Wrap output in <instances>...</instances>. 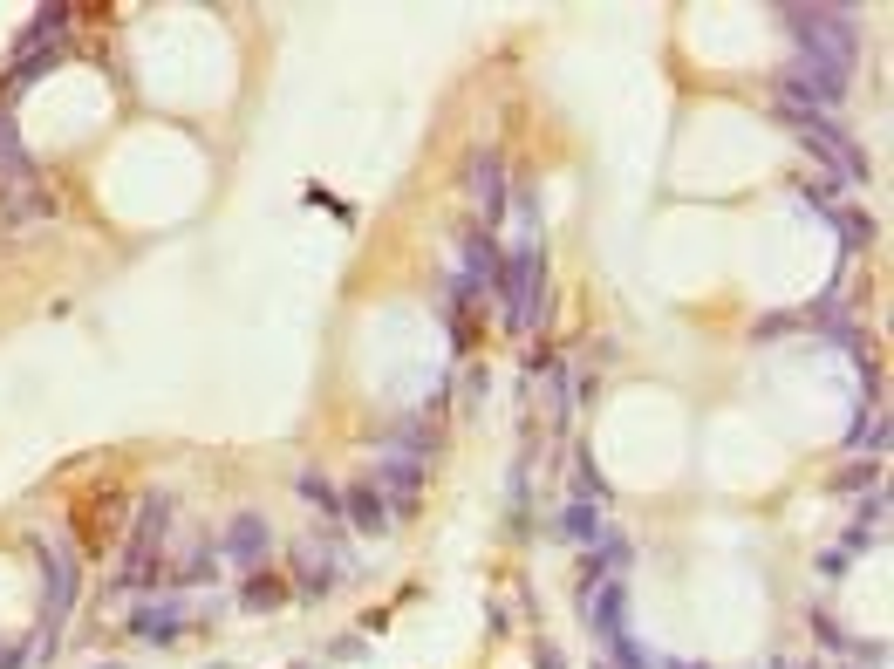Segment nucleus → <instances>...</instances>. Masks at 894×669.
I'll return each mask as SVG.
<instances>
[{
    "label": "nucleus",
    "instance_id": "f257e3e1",
    "mask_svg": "<svg viewBox=\"0 0 894 669\" xmlns=\"http://www.w3.org/2000/svg\"><path fill=\"white\" fill-rule=\"evenodd\" d=\"M69 601H76V547L69 540H48L41 547V642H35V656H55L62 622H69Z\"/></svg>",
    "mask_w": 894,
    "mask_h": 669
},
{
    "label": "nucleus",
    "instance_id": "f03ea898",
    "mask_svg": "<svg viewBox=\"0 0 894 669\" xmlns=\"http://www.w3.org/2000/svg\"><path fill=\"white\" fill-rule=\"evenodd\" d=\"M785 28L799 35V55L854 69V14L847 7H785Z\"/></svg>",
    "mask_w": 894,
    "mask_h": 669
},
{
    "label": "nucleus",
    "instance_id": "7ed1b4c3",
    "mask_svg": "<svg viewBox=\"0 0 894 669\" xmlns=\"http://www.w3.org/2000/svg\"><path fill=\"white\" fill-rule=\"evenodd\" d=\"M785 123H792V137H799V144H806V151H813L840 185H867V158H860V144L833 117H785Z\"/></svg>",
    "mask_w": 894,
    "mask_h": 669
},
{
    "label": "nucleus",
    "instance_id": "20e7f679",
    "mask_svg": "<svg viewBox=\"0 0 894 669\" xmlns=\"http://www.w3.org/2000/svg\"><path fill=\"white\" fill-rule=\"evenodd\" d=\"M499 294H506V328L533 335V308H540V246L533 239H519L512 260L499 267Z\"/></svg>",
    "mask_w": 894,
    "mask_h": 669
},
{
    "label": "nucleus",
    "instance_id": "39448f33",
    "mask_svg": "<svg viewBox=\"0 0 894 669\" xmlns=\"http://www.w3.org/2000/svg\"><path fill=\"white\" fill-rule=\"evenodd\" d=\"M164 519H171V499H144V512H137V533H130V547H123V574L110 581L117 594L151 581V553H157V540H164Z\"/></svg>",
    "mask_w": 894,
    "mask_h": 669
},
{
    "label": "nucleus",
    "instance_id": "423d86ee",
    "mask_svg": "<svg viewBox=\"0 0 894 669\" xmlns=\"http://www.w3.org/2000/svg\"><path fill=\"white\" fill-rule=\"evenodd\" d=\"M267 547H273L267 512H233V526H226V540H219V560H233V567H260Z\"/></svg>",
    "mask_w": 894,
    "mask_h": 669
},
{
    "label": "nucleus",
    "instance_id": "0eeeda50",
    "mask_svg": "<svg viewBox=\"0 0 894 669\" xmlns=\"http://www.w3.org/2000/svg\"><path fill=\"white\" fill-rule=\"evenodd\" d=\"M130 635H137V642H178V635H185V601H178V594L144 601V608L130 615Z\"/></svg>",
    "mask_w": 894,
    "mask_h": 669
},
{
    "label": "nucleus",
    "instance_id": "6e6552de",
    "mask_svg": "<svg viewBox=\"0 0 894 669\" xmlns=\"http://www.w3.org/2000/svg\"><path fill=\"white\" fill-rule=\"evenodd\" d=\"M471 198H478L485 226L506 212V164H499V151H478V158H471Z\"/></svg>",
    "mask_w": 894,
    "mask_h": 669
},
{
    "label": "nucleus",
    "instance_id": "1a4fd4ad",
    "mask_svg": "<svg viewBox=\"0 0 894 669\" xmlns=\"http://www.w3.org/2000/svg\"><path fill=\"white\" fill-rule=\"evenodd\" d=\"M342 512H349L355 533H389V499H383V485H376V478L349 485V492H342Z\"/></svg>",
    "mask_w": 894,
    "mask_h": 669
},
{
    "label": "nucleus",
    "instance_id": "9d476101",
    "mask_svg": "<svg viewBox=\"0 0 894 669\" xmlns=\"http://www.w3.org/2000/svg\"><path fill=\"white\" fill-rule=\"evenodd\" d=\"M424 472H430L424 458H403V451H389V458H376V478H383L389 492H396V506H403V512L417 506V485H424Z\"/></svg>",
    "mask_w": 894,
    "mask_h": 669
},
{
    "label": "nucleus",
    "instance_id": "9b49d317",
    "mask_svg": "<svg viewBox=\"0 0 894 669\" xmlns=\"http://www.w3.org/2000/svg\"><path fill=\"white\" fill-rule=\"evenodd\" d=\"M294 567H301V594H328L335 581H342V567H349V560H342L335 547H301V553H294Z\"/></svg>",
    "mask_w": 894,
    "mask_h": 669
},
{
    "label": "nucleus",
    "instance_id": "f8f14e48",
    "mask_svg": "<svg viewBox=\"0 0 894 669\" xmlns=\"http://www.w3.org/2000/svg\"><path fill=\"white\" fill-rule=\"evenodd\" d=\"M560 526H567V533H574V540H601V533H608V519H601V506H594V499H574V506H567V519H560Z\"/></svg>",
    "mask_w": 894,
    "mask_h": 669
},
{
    "label": "nucleus",
    "instance_id": "ddd939ff",
    "mask_svg": "<svg viewBox=\"0 0 894 669\" xmlns=\"http://www.w3.org/2000/svg\"><path fill=\"white\" fill-rule=\"evenodd\" d=\"M833 226L847 233V246H874V219L854 212V205H833Z\"/></svg>",
    "mask_w": 894,
    "mask_h": 669
},
{
    "label": "nucleus",
    "instance_id": "4468645a",
    "mask_svg": "<svg viewBox=\"0 0 894 669\" xmlns=\"http://www.w3.org/2000/svg\"><path fill=\"white\" fill-rule=\"evenodd\" d=\"M301 492H308V499H314V506H321V512H328V519L342 512V492H335V485H328V478H321V472H301Z\"/></svg>",
    "mask_w": 894,
    "mask_h": 669
},
{
    "label": "nucleus",
    "instance_id": "2eb2a0df",
    "mask_svg": "<svg viewBox=\"0 0 894 669\" xmlns=\"http://www.w3.org/2000/svg\"><path fill=\"white\" fill-rule=\"evenodd\" d=\"M0 171L7 178H28V158H21V144H14V123L0 117Z\"/></svg>",
    "mask_w": 894,
    "mask_h": 669
},
{
    "label": "nucleus",
    "instance_id": "dca6fc26",
    "mask_svg": "<svg viewBox=\"0 0 894 669\" xmlns=\"http://www.w3.org/2000/svg\"><path fill=\"white\" fill-rule=\"evenodd\" d=\"M280 581H273V574H253V581H246V608H273V601H280Z\"/></svg>",
    "mask_w": 894,
    "mask_h": 669
},
{
    "label": "nucleus",
    "instance_id": "f3484780",
    "mask_svg": "<svg viewBox=\"0 0 894 669\" xmlns=\"http://www.w3.org/2000/svg\"><path fill=\"white\" fill-rule=\"evenodd\" d=\"M540 669H567V663H560V649H553V642H540Z\"/></svg>",
    "mask_w": 894,
    "mask_h": 669
},
{
    "label": "nucleus",
    "instance_id": "a211bd4d",
    "mask_svg": "<svg viewBox=\"0 0 894 669\" xmlns=\"http://www.w3.org/2000/svg\"><path fill=\"white\" fill-rule=\"evenodd\" d=\"M96 669H117V663H96Z\"/></svg>",
    "mask_w": 894,
    "mask_h": 669
}]
</instances>
